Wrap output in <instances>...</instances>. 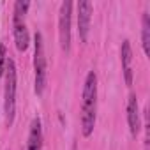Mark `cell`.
Listing matches in <instances>:
<instances>
[{
  "label": "cell",
  "instance_id": "obj_12",
  "mask_svg": "<svg viewBox=\"0 0 150 150\" xmlns=\"http://www.w3.org/2000/svg\"><path fill=\"white\" fill-rule=\"evenodd\" d=\"M6 62H7V50L4 44H0V78L6 72Z\"/></svg>",
  "mask_w": 150,
  "mask_h": 150
},
{
  "label": "cell",
  "instance_id": "obj_1",
  "mask_svg": "<svg viewBox=\"0 0 150 150\" xmlns=\"http://www.w3.org/2000/svg\"><path fill=\"white\" fill-rule=\"evenodd\" d=\"M97 118V74L90 71L85 78L83 96H81V132L88 138L94 132Z\"/></svg>",
  "mask_w": 150,
  "mask_h": 150
},
{
  "label": "cell",
  "instance_id": "obj_2",
  "mask_svg": "<svg viewBox=\"0 0 150 150\" xmlns=\"http://www.w3.org/2000/svg\"><path fill=\"white\" fill-rule=\"evenodd\" d=\"M6 87H4V113L6 122L11 127L16 115V87H18V74H16V64L14 60L7 58L6 62Z\"/></svg>",
  "mask_w": 150,
  "mask_h": 150
},
{
  "label": "cell",
  "instance_id": "obj_10",
  "mask_svg": "<svg viewBox=\"0 0 150 150\" xmlns=\"http://www.w3.org/2000/svg\"><path fill=\"white\" fill-rule=\"evenodd\" d=\"M141 46H143L145 55H150V16L148 13H145L141 18Z\"/></svg>",
  "mask_w": 150,
  "mask_h": 150
},
{
  "label": "cell",
  "instance_id": "obj_3",
  "mask_svg": "<svg viewBox=\"0 0 150 150\" xmlns=\"http://www.w3.org/2000/svg\"><path fill=\"white\" fill-rule=\"evenodd\" d=\"M34 90L37 96H41L46 88V81H48V65H46V55H44V41H42V34L35 32L34 35Z\"/></svg>",
  "mask_w": 150,
  "mask_h": 150
},
{
  "label": "cell",
  "instance_id": "obj_11",
  "mask_svg": "<svg viewBox=\"0 0 150 150\" xmlns=\"http://www.w3.org/2000/svg\"><path fill=\"white\" fill-rule=\"evenodd\" d=\"M28 7H30V2L28 0H18V2L14 4V14H27V11H28Z\"/></svg>",
  "mask_w": 150,
  "mask_h": 150
},
{
  "label": "cell",
  "instance_id": "obj_7",
  "mask_svg": "<svg viewBox=\"0 0 150 150\" xmlns=\"http://www.w3.org/2000/svg\"><path fill=\"white\" fill-rule=\"evenodd\" d=\"M127 124H129V131H131L132 138H136L141 131V118H139L138 97L134 94H131L127 99Z\"/></svg>",
  "mask_w": 150,
  "mask_h": 150
},
{
  "label": "cell",
  "instance_id": "obj_5",
  "mask_svg": "<svg viewBox=\"0 0 150 150\" xmlns=\"http://www.w3.org/2000/svg\"><path fill=\"white\" fill-rule=\"evenodd\" d=\"M13 34H14V42H16L18 51H27L30 46V35H28V28H27L23 14L13 16Z\"/></svg>",
  "mask_w": 150,
  "mask_h": 150
},
{
  "label": "cell",
  "instance_id": "obj_6",
  "mask_svg": "<svg viewBox=\"0 0 150 150\" xmlns=\"http://www.w3.org/2000/svg\"><path fill=\"white\" fill-rule=\"evenodd\" d=\"M92 4L88 0H81L78 2V34L81 42H87L88 32H90V20H92Z\"/></svg>",
  "mask_w": 150,
  "mask_h": 150
},
{
  "label": "cell",
  "instance_id": "obj_9",
  "mask_svg": "<svg viewBox=\"0 0 150 150\" xmlns=\"http://www.w3.org/2000/svg\"><path fill=\"white\" fill-rule=\"evenodd\" d=\"M41 148H42V125H41V118L35 117L30 124L27 150H41Z\"/></svg>",
  "mask_w": 150,
  "mask_h": 150
},
{
  "label": "cell",
  "instance_id": "obj_4",
  "mask_svg": "<svg viewBox=\"0 0 150 150\" xmlns=\"http://www.w3.org/2000/svg\"><path fill=\"white\" fill-rule=\"evenodd\" d=\"M71 14H72V2L65 0L60 4V13H58V39H60V48L65 53H69L71 50Z\"/></svg>",
  "mask_w": 150,
  "mask_h": 150
},
{
  "label": "cell",
  "instance_id": "obj_8",
  "mask_svg": "<svg viewBox=\"0 0 150 150\" xmlns=\"http://www.w3.org/2000/svg\"><path fill=\"white\" fill-rule=\"evenodd\" d=\"M120 62H122L124 81L127 87H131L132 85V48L127 39L122 42V48H120Z\"/></svg>",
  "mask_w": 150,
  "mask_h": 150
}]
</instances>
